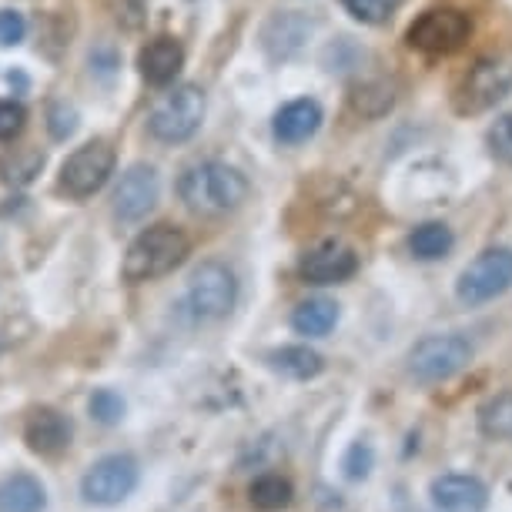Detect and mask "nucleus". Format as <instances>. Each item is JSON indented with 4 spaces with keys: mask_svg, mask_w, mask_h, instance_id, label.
Here are the masks:
<instances>
[{
    "mask_svg": "<svg viewBox=\"0 0 512 512\" xmlns=\"http://www.w3.org/2000/svg\"><path fill=\"white\" fill-rule=\"evenodd\" d=\"M178 195L191 211L201 215H221V211H235L248 198V181L238 168L221 161H201L178 181Z\"/></svg>",
    "mask_w": 512,
    "mask_h": 512,
    "instance_id": "obj_1",
    "label": "nucleus"
},
{
    "mask_svg": "<svg viewBox=\"0 0 512 512\" xmlns=\"http://www.w3.org/2000/svg\"><path fill=\"white\" fill-rule=\"evenodd\" d=\"M188 251H191V241L181 228L151 225L148 231H141V235L131 241L128 255H124V262H121V275L134 285L154 282V278L175 272L188 258Z\"/></svg>",
    "mask_w": 512,
    "mask_h": 512,
    "instance_id": "obj_2",
    "label": "nucleus"
},
{
    "mask_svg": "<svg viewBox=\"0 0 512 512\" xmlns=\"http://www.w3.org/2000/svg\"><path fill=\"white\" fill-rule=\"evenodd\" d=\"M472 362V345L462 335H425L409 349L405 369L415 382L422 385H439L449 382L452 375H459Z\"/></svg>",
    "mask_w": 512,
    "mask_h": 512,
    "instance_id": "obj_3",
    "label": "nucleus"
},
{
    "mask_svg": "<svg viewBox=\"0 0 512 512\" xmlns=\"http://www.w3.org/2000/svg\"><path fill=\"white\" fill-rule=\"evenodd\" d=\"M138 482H141L138 459L128 456V452H111V456L98 459L81 476V499L88 502V506L111 509V506H121V502L138 489Z\"/></svg>",
    "mask_w": 512,
    "mask_h": 512,
    "instance_id": "obj_4",
    "label": "nucleus"
},
{
    "mask_svg": "<svg viewBox=\"0 0 512 512\" xmlns=\"http://www.w3.org/2000/svg\"><path fill=\"white\" fill-rule=\"evenodd\" d=\"M201 118H205V94L195 84H181L151 108L148 131L164 144H178L201 128Z\"/></svg>",
    "mask_w": 512,
    "mask_h": 512,
    "instance_id": "obj_5",
    "label": "nucleus"
},
{
    "mask_svg": "<svg viewBox=\"0 0 512 512\" xmlns=\"http://www.w3.org/2000/svg\"><path fill=\"white\" fill-rule=\"evenodd\" d=\"M512 91V54L482 57L472 64V71L462 77L456 91V111L459 114H482L506 98Z\"/></svg>",
    "mask_w": 512,
    "mask_h": 512,
    "instance_id": "obj_6",
    "label": "nucleus"
},
{
    "mask_svg": "<svg viewBox=\"0 0 512 512\" xmlns=\"http://www.w3.org/2000/svg\"><path fill=\"white\" fill-rule=\"evenodd\" d=\"M512 288V248H486L462 268L456 295L462 305H486Z\"/></svg>",
    "mask_w": 512,
    "mask_h": 512,
    "instance_id": "obj_7",
    "label": "nucleus"
},
{
    "mask_svg": "<svg viewBox=\"0 0 512 512\" xmlns=\"http://www.w3.org/2000/svg\"><path fill=\"white\" fill-rule=\"evenodd\" d=\"M238 302V282L235 272L221 262H205L195 268L188 282V308L198 322H218L225 318Z\"/></svg>",
    "mask_w": 512,
    "mask_h": 512,
    "instance_id": "obj_8",
    "label": "nucleus"
},
{
    "mask_svg": "<svg viewBox=\"0 0 512 512\" xmlns=\"http://www.w3.org/2000/svg\"><path fill=\"white\" fill-rule=\"evenodd\" d=\"M469 34L472 21L466 14L452 11V7H436V11H425L422 17H415L405 41L422 54H456L469 41Z\"/></svg>",
    "mask_w": 512,
    "mask_h": 512,
    "instance_id": "obj_9",
    "label": "nucleus"
},
{
    "mask_svg": "<svg viewBox=\"0 0 512 512\" xmlns=\"http://www.w3.org/2000/svg\"><path fill=\"white\" fill-rule=\"evenodd\" d=\"M111 171H114V148L111 144H104V141L84 144V148H77L71 158L64 161L61 188L71 198H91L94 191H101L104 185H108Z\"/></svg>",
    "mask_w": 512,
    "mask_h": 512,
    "instance_id": "obj_10",
    "label": "nucleus"
},
{
    "mask_svg": "<svg viewBox=\"0 0 512 512\" xmlns=\"http://www.w3.org/2000/svg\"><path fill=\"white\" fill-rule=\"evenodd\" d=\"M429 502L436 512H486L492 492L472 472H442L429 482Z\"/></svg>",
    "mask_w": 512,
    "mask_h": 512,
    "instance_id": "obj_11",
    "label": "nucleus"
},
{
    "mask_svg": "<svg viewBox=\"0 0 512 512\" xmlns=\"http://www.w3.org/2000/svg\"><path fill=\"white\" fill-rule=\"evenodd\" d=\"M71 439H74V425L64 412L41 405V409H34L31 415H27L24 442L34 456H41V459L64 456V452L71 449Z\"/></svg>",
    "mask_w": 512,
    "mask_h": 512,
    "instance_id": "obj_12",
    "label": "nucleus"
},
{
    "mask_svg": "<svg viewBox=\"0 0 512 512\" xmlns=\"http://www.w3.org/2000/svg\"><path fill=\"white\" fill-rule=\"evenodd\" d=\"M298 272L308 285H338V282H349V278L359 272V255L342 245V241H325V245L312 248L302 258Z\"/></svg>",
    "mask_w": 512,
    "mask_h": 512,
    "instance_id": "obj_13",
    "label": "nucleus"
},
{
    "mask_svg": "<svg viewBox=\"0 0 512 512\" xmlns=\"http://www.w3.org/2000/svg\"><path fill=\"white\" fill-rule=\"evenodd\" d=\"M158 171L148 164H134L121 175V185L114 191V215L121 221H141L158 201Z\"/></svg>",
    "mask_w": 512,
    "mask_h": 512,
    "instance_id": "obj_14",
    "label": "nucleus"
},
{
    "mask_svg": "<svg viewBox=\"0 0 512 512\" xmlns=\"http://www.w3.org/2000/svg\"><path fill=\"white\" fill-rule=\"evenodd\" d=\"M138 64H141L144 81L154 84V88H164V84H171L178 77L181 64H185V51H181V44L171 41V37H154L141 51Z\"/></svg>",
    "mask_w": 512,
    "mask_h": 512,
    "instance_id": "obj_15",
    "label": "nucleus"
},
{
    "mask_svg": "<svg viewBox=\"0 0 512 512\" xmlns=\"http://www.w3.org/2000/svg\"><path fill=\"white\" fill-rule=\"evenodd\" d=\"M318 128H322V108H318V101L312 98L285 104V108L275 114V138L282 144H302L312 138Z\"/></svg>",
    "mask_w": 512,
    "mask_h": 512,
    "instance_id": "obj_16",
    "label": "nucleus"
},
{
    "mask_svg": "<svg viewBox=\"0 0 512 512\" xmlns=\"http://www.w3.org/2000/svg\"><path fill=\"white\" fill-rule=\"evenodd\" d=\"M47 489L31 472H14L0 482V512H44Z\"/></svg>",
    "mask_w": 512,
    "mask_h": 512,
    "instance_id": "obj_17",
    "label": "nucleus"
},
{
    "mask_svg": "<svg viewBox=\"0 0 512 512\" xmlns=\"http://www.w3.org/2000/svg\"><path fill=\"white\" fill-rule=\"evenodd\" d=\"M335 325H338V305L325 295L305 298L292 312V328L305 338H325Z\"/></svg>",
    "mask_w": 512,
    "mask_h": 512,
    "instance_id": "obj_18",
    "label": "nucleus"
},
{
    "mask_svg": "<svg viewBox=\"0 0 512 512\" xmlns=\"http://www.w3.org/2000/svg\"><path fill=\"white\" fill-rule=\"evenodd\" d=\"M268 365H272L278 375L295 379V382H308L325 372V359L315 349H308V345H285V349H275L268 355Z\"/></svg>",
    "mask_w": 512,
    "mask_h": 512,
    "instance_id": "obj_19",
    "label": "nucleus"
},
{
    "mask_svg": "<svg viewBox=\"0 0 512 512\" xmlns=\"http://www.w3.org/2000/svg\"><path fill=\"white\" fill-rule=\"evenodd\" d=\"M479 436L489 442H512V392H496L476 412Z\"/></svg>",
    "mask_w": 512,
    "mask_h": 512,
    "instance_id": "obj_20",
    "label": "nucleus"
},
{
    "mask_svg": "<svg viewBox=\"0 0 512 512\" xmlns=\"http://www.w3.org/2000/svg\"><path fill=\"white\" fill-rule=\"evenodd\" d=\"M248 502L251 509L258 512H282L295 502V486L285 476H275V472H265L248 486Z\"/></svg>",
    "mask_w": 512,
    "mask_h": 512,
    "instance_id": "obj_21",
    "label": "nucleus"
},
{
    "mask_svg": "<svg viewBox=\"0 0 512 512\" xmlns=\"http://www.w3.org/2000/svg\"><path fill=\"white\" fill-rule=\"evenodd\" d=\"M452 245H456V235L442 221H425L409 235V251L419 262H439V258L449 255Z\"/></svg>",
    "mask_w": 512,
    "mask_h": 512,
    "instance_id": "obj_22",
    "label": "nucleus"
},
{
    "mask_svg": "<svg viewBox=\"0 0 512 512\" xmlns=\"http://www.w3.org/2000/svg\"><path fill=\"white\" fill-rule=\"evenodd\" d=\"M375 469V449L369 442H352L342 456V476L349 482H365Z\"/></svg>",
    "mask_w": 512,
    "mask_h": 512,
    "instance_id": "obj_23",
    "label": "nucleus"
},
{
    "mask_svg": "<svg viewBox=\"0 0 512 512\" xmlns=\"http://www.w3.org/2000/svg\"><path fill=\"white\" fill-rule=\"evenodd\" d=\"M88 412L94 422L101 425H118L124 419V412H128V405H124V399L114 389H98L88 399Z\"/></svg>",
    "mask_w": 512,
    "mask_h": 512,
    "instance_id": "obj_24",
    "label": "nucleus"
},
{
    "mask_svg": "<svg viewBox=\"0 0 512 512\" xmlns=\"http://www.w3.org/2000/svg\"><path fill=\"white\" fill-rule=\"evenodd\" d=\"M345 11L362 24H385L389 17L399 11L402 0H342Z\"/></svg>",
    "mask_w": 512,
    "mask_h": 512,
    "instance_id": "obj_25",
    "label": "nucleus"
},
{
    "mask_svg": "<svg viewBox=\"0 0 512 512\" xmlns=\"http://www.w3.org/2000/svg\"><path fill=\"white\" fill-rule=\"evenodd\" d=\"M41 168H44V154H37V151H21V154H14V158H7L4 164H0L4 178L7 181H17V185L31 181Z\"/></svg>",
    "mask_w": 512,
    "mask_h": 512,
    "instance_id": "obj_26",
    "label": "nucleus"
},
{
    "mask_svg": "<svg viewBox=\"0 0 512 512\" xmlns=\"http://www.w3.org/2000/svg\"><path fill=\"white\" fill-rule=\"evenodd\" d=\"M489 151H492V158H496V161L512 164V114L499 118L489 128Z\"/></svg>",
    "mask_w": 512,
    "mask_h": 512,
    "instance_id": "obj_27",
    "label": "nucleus"
},
{
    "mask_svg": "<svg viewBox=\"0 0 512 512\" xmlns=\"http://www.w3.org/2000/svg\"><path fill=\"white\" fill-rule=\"evenodd\" d=\"M27 121V111L14 101H0V141L17 138Z\"/></svg>",
    "mask_w": 512,
    "mask_h": 512,
    "instance_id": "obj_28",
    "label": "nucleus"
},
{
    "mask_svg": "<svg viewBox=\"0 0 512 512\" xmlns=\"http://www.w3.org/2000/svg\"><path fill=\"white\" fill-rule=\"evenodd\" d=\"M27 34V24L24 17L17 11H0V44L11 47V44H21Z\"/></svg>",
    "mask_w": 512,
    "mask_h": 512,
    "instance_id": "obj_29",
    "label": "nucleus"
},
{
    "mask_svg": "<svg viewBox=\"0 0 512 512\" xmlns=\"http://www.w3.org/2000/svg\"><path fill=\"white\" fill-rule=\"evenodd\" d=\"M71 131H74V111H67L57 104V108L51 111V134L54 138H67Z\"/></svg>",
    "mask_w": 512,
    "mask_h": 512,
    "instance_id": "obj_30",
    "label": "nucleus"
}]
</instances>
